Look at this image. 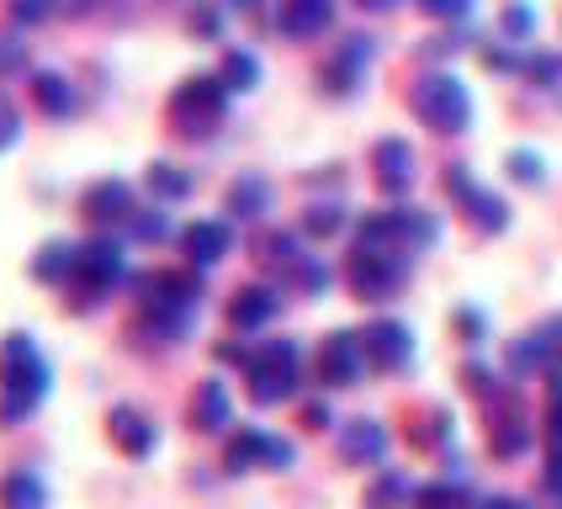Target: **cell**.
<instances>
[{
  "mask_svg": "<svg viewBox=\"0 0 562 509\" xmlns=\"http://www.w3.org/2000/svg\"><path fill=\"white\" fill-rule=\"evenodd\" d=\"M48 361H43V350L32 346V335H5L0 340V425L11 430V425H22L43 398H48Z\"/></svg>",
  "mask_w": 562,
  "mask_h": 509,
  "instance_id": "1",
  "label": "cell"
},
{
  "mask_svg": "<svg viewBox=\"0 0 562 509\" xmlns=\"http://www.w3.org/2000/svg\"><path fill=\"white\" fill-rule=\"evenodd\" d=\"M408 106H414L419 123L436 127V133H468V123H472V95L451 69L419 75L414 91H408Z\"/></svg>",
  "mask_w": 562,
  "mask_h": 509,
  "instance_id": "2",
  "label": "cell"
},
{
  "mask_svg": "<svg viewBox=\"0 0 562 509\" xmlns=\"http://www.w3.org/2000/svg\"><path fill=\"white\" fill-rule=\"evenodd\" d=\"M223 112H228V86L218 75H191L170 95V127L181 138H207L223 123Z\"/></svg>",
  "mask_w": 562,
  "mask_h": 509,
  "instance_id": "3",
  "label": "cell"
},
{
  "mask_svg": "<svg viewBox=\"0 0 562 509\" xmlns=\"http://www.w3.org/2000/svg\"><path fill=\"white\" fill-rule=\"evenodd\" d=\"M245 377H250L255 404H281V398H292V393H297V346H292V340H266L260 350H250Z\"/></svg>",
  "mask_w": 562,
  "mask_h": 509,
  "instance_id": "4",
  "label": "cell"
},
{
  "mask_svg": "<svg viewBox=\"0 0 562 509\" xmlns=\"http://www.w3.org/2000/svg\"><path fill=\"white\" fill-rule=\"evenodd\" d=\"M123 250L112 245V239H91V245H75V265H69V282L80 292V303H95L101 292H112V286L123 282Z\"/></svg>",
  "mask_w": 562,
  "mask_h": 509,
  "instance_id": "5",
  "label": "cell"
},
{
  "mask_svg": "<svg viewBox=\"0 0 562 509\" xmlns=\"http://www.w3.org/2000/svg\"><path fill=\"white\" fill-rule=\"evenodd\" d=\"M345 282L361 303H387L398 286L408 282V255H376V250H356L345 265Z\"/></svg>",
  "mask_w": 562,
  "mask_h": 509,
  "instance_id": "6",
  "label": "cell"
},
{
  "mask_svg": "<svg viewBox=\"0 0 562 509\" xmlns=\"http://www.w3.org/2000/svg\"><path fill=\"white\" fill-rule=\"evenodd\" d=\"M367 350H361V335H350V329H340V335H329L324 346H318V382L324 387H356V382L367 377Z\"/></svg>",
  "mask_w": 562,
  "mask_h": 509,
  "instance_id": "7",
  "label": "cell"
},
{
  "mask_svg": "<svg viewBox=\"0 0 562 509\" xmlns=\"http://www.w3.org/2000/svg\"><path fill=\"white\" fill-rule=\"evenodd\" d=\"M361 350H367V361H372L376 372H398L408 366V355H414V335H408V324L398 318H376L361 329Z\"/></svg>",
  "mask_w": 562,
  "mask_h": 509,
  "instance_id": "8",
  "label": "cell"
},
{
  "mask_svg": "<svg viewBox=\"0 0 562 509\" xmlns=\"http://www.w3.org/2000/svg\"><path fill=\"white\" fill-rule=\"evenodd\" d=\"M80 213H86V223H95V228H106V223H133V186L117 181V176L91 181L86 196H80Z\"/></svg>",
  "mask_w": 562,
  "mask_h": 509,
  "instance_id": "9",
  "label": "cell"
},
{
  "mask_svg": "<svg viewBox=\"0 0 562 509\" xmlns=\"http://www.w3.org/2000/svg\"><path fill=\"white\" fill-rule=\"evenodd\" d=\"M367 64H372V37H367V32H350L340 48H335V59L324 64V86H329L335 95H350L356 86H361Z\"/></svg>",
  "mask_w": 562,
  "mask_h": 509,
  "instance_id": "10",
  "label": "cell"
},
{
  "mask_svg": "<svg viewBox=\"0 0 562 509\" xmlns=\"http://www.w3.org/2000/svg\"><path fill=\"white\" fill-rule=\"evenodd\" d=\"M372 170H376V186L387 196H404L414 186V149H408V138H376Z\"/></svg>",
  "mask_w": 562,
  "mask_h": 509,
  "instance_id": "11",
  "label": "cell"
},
{
  "mask_svg": "<svg viewBox=\"0 0 562 509\" xmlns=\"http://www.w3.org/2000/svg\"><path fill=\"white\" fill-rule=\"evenodd\" d=\"M106 436H112V445H117L123 456H133V462L155 451V425H149L138 409H127V404H117V409H112V419H106Z\"/></svg>",
  "mask_w": 562,
  "mask_h": 509,
  "instance_id": "12",
  "label": "cell"
},
{
  "mask_svg": "<svg viewBox=\"0 0 562 509\" xmlns=\"http://www.w3.org/2000/svg\"><path fill=\"white\" fill-rule=\"evenodd\" d=\"M382 451H387V430L376 419H350L340 430V456L350 467H372L382 462Z\"/></svg>",
  "mask_w": 562,
  "mask_h": 509,
  "instance_id": "13",
  "label": "cell"
},
{
  "mask_svg": "<svg viewBox=\"0 0 562 509\" xmlns=\"http://www.w3.org/2000/svg\"><path fill=\"white\" fill-rule=\"evenodd\" d=\"M234 419V404H228V387L218 377L196 382V393H191V425L202 430V436H218L223 425Z\"/></svg>",
  "mask_w": 562,
  "mask_h": 509,
  "instance_id": "14",
  "label": "cell"
},
{
  "mask_svg": "<svg viewBox=\"0 0 562 509\" xmlns=\"http://www.w3.org/2000/svg\"><path fill=\"white\" fill-rule=\"evenodd\" d=\"M329 16H335V0H281L277 27L286 37H318L329 27Z\"/></svg>",
  "mask_w": 562,
  "mask_h": 509,
  "instance_id": "15",
  "label": "cell"
},
{
  "mask_svg": "<svg viewBox=\"0 0 562 509\" xmlns=\"http://www.w3.org/2000/svg\"><path fill=\"white\" fill-rule=\"evenodd\" d=\"M277 308H281V297L271 286H239L234 303H228V324L234 329H266L277 318Z\"/></svg>",
  "mask_w": 562,
  "mask_h": 509,
  "instance_id": "16",
  "label": "cell"
},
{
  "mask_svg": "<svg viewBox=\"0 0 562 509\" xmlns=\"http://www.w3.org/2000/svg\"><path fill=\"white\" fill-rule=\"evenodd\" d=\"M234 245V234H228V223H191L187 234H181V250H187L191 265H218L223 255Z\"/></svg>",
  "mask_w": 562,
  "mask_h": 509,
  "instance_id": "17",
  "label": "cell"
},
{
  "mask_svg": "<svg viewBox=\"0 0 562 509\" xmlns=\"http://www.w3.org/2000/svg\"><path fill=\"white\" fill-rule=\"evenodd\" d=\"M27 95L43 117H69V112H75V86H69L64 75H54V69H37L27 80Z\"/></svg>",
  "mask_w": 562,
  "mask_h": 509,
  "instance_id": "18",
  "label": "cell"
},
{
  "mask_svg": "<svg viewBox=\"0 0 562 509\" xmlns=\"http://www.w3.org/2000/svg\"><path fill=\"white\" fill-rule=\"evenodd\" d=\"M526 445H531V419H526L520 409H499V414H494V425H488V451L509 462V456H520Z\"/></svg>",
  "mask_w": 562,
  "mask_h": 509,
  "instance_id": "19",
  "label": "cell"
},
{
  "mask_svg": "<svg viewBox=\"0 0 562 509\" xmlns=\"http://www.w3.org/2000/svg\"><path fill=\"white\" fill-rule=\"evenodd\" d=\"M457 202L468 207V223L477 228V234H504V228H509V207H504V196H494V191L468 186Z\"/></svg>",
  "mask_w": 562,
  "mask_h": 509,
  "instance_id": "20",
  "label": "cell"
},
{
  "mask_svg": "<svg viewBox=\"0 0 562 509\" xmlns=\"http://www.w3.org/2000/svg\"><path fill=\"white\" fill-rule=\"evenodd\" d=\"M0 509H48V483L27 467L0 477Z\"/></svg>",
  "mask_w": 562,
  "mask_h": 509,
  "instance_id": "21",
  "label": "cell"
},
{
  "mask_svg": "<svg viewBox=\"0 0 562 509\" xmlns=\"http://www.w3.org/2000/svg\"><path fill=\"white\" fill-rule=\"evenodd\" d=\"M266 207H271V181L266 176H239L228 186V213L234 218H260Z\"/></svg>",
  "mask_w": 562,
  "mask_h": 509,
  "instance_id": "22",
  "label": "cell"
},
{
  "mask_svg": "<svg viewBox=\"0 0 562 509\" xmlns=\"http://www.w3.org/2000/svg\"><path fill=\"white\" fill-rule=\"evenodd\" d=\"M255 250H260V265L281 271L286 282H292V271H297V265L308 260V255H303V245H297V234H266V239H260Z\"/></svg>",
  "mask_w": 562,
  "mask_h": 509,
  "instance_id": "23",
  "label": "cell"
},
{
  "mask_svg": "<svg viewBox=\"0 0 562 509\" xmlns=\"http://www.w3.org/2000/svg\"><path fill=\"white\" fill-rule=\"evenodd\" d=\"M266 445H271V436L266 430H239L234 441H228V473H250V467H266Z\"/></svg>",
  "mask_w": 562,
  "mask_h": 509,
  "instance_id": "24",
  "label": "cell"
},
{
  "mask_svg": "<svg viewBox=\"0 0 562 509\" xmlns=\"http://www.w3.org/2000/svg\"><path fill=\"white\" fill-rule=\"evenodd\" d=\"M218 80L228 91H255L260 86V59H255L250 48H228L218 64Z\"/></svg>",
  "mask_w": 562,
  "mask_h": 509,
  "instance_id": "25",
  "label": "cell"
},
{
  "mask_svg": "<svg viewBox=\"0 0 562 509\" xmlns=\"http://www.w3.org/2000/svg\"><path fill=\"white\" fill-rule=\"evenodd\" d=\"M69 265H75V245H59V239H48L43 250L32 255V276L37 282H69Z\"/></svg>",
  "mask_w": 562,
  "mask_h": 509,
  "instance_id": "26",
  "label": "cell"
},
{
  "mask_svg": "<svg viewBox=\"0 0 562 509\" xmlns=\"http://www.w3.org/2000/svg\"><path fill=\"white\" fill-rule=\"evenodd\" d=\"M414 499V488H408V477L404 473H382L367 488V509H398V505H408Z\"/></svg>",
  "mask_w": 562,
  "mask_h": 509,
  "instance_id": "27",
  "label": "cell"
},
{
  "mask_svg": "<svg viewBox=\"0 0 562 509\" xmlns=\"http://www.w3.org/2000/svg\"><path fill=\"white\" fill-rule=\"evenodd\" d=\"M149 191L155 196H165V202H181V196H191V176L181 170V165H149Z\"/></svg>",
  "mask_w": 562,
  "mask_h": 509,
  "instance_id": "28",
  "label": "cell"
},
{
  "mask_svg": "<svg viewBox=\"0 0 562 509\" xmlns=\"http://www.w3.org/2000/svg\"><path fill=\"white\" fill-rule=\"evenodd\" d=\"M303 228H308L313 239H329V234L345 228V207L340 202H313L308 213H303Z\"/></svg>",
  "mask_w": 562,
  "mask_h": 509,
  "instance_id": "29",
  "label": "cell"
},
{
  "mask_svg": "<svg viewBox=\"0 0 562 509\" xmlns=\"http://www.w3.org/2000/svg\"><path fill=\"white\" fill-rule=\"evenodd\" d=\"M504 170H509V181H520V186H541V181H547V165H541V155H531V149H509Z\"/></svg>",
  "mask_w": 562,
  "mask_h": 509,
  "instance_id": "30",
  "label": "cell"
},
{
  "mask_svg": "<svg viewBox=\"0 0 562 509\" xmlns=\"http://www.w3.org/2000/svg\"><path fill=\"white\" fill-rule=\"evenodd\" d=\"M414 509H468V494L457 483H430L414 494Z\"/></svg>",
  "mask_w": 562,
  "mask_h": 509,
  "instance_id": "31",
  "label": "cell"
},
{
  "mask_svg": "<svg viewBox=\"0 0 562 509\" xmlns=\"http://www.w3.org/2000/svg\"><path fill=\"white\" fill-rule=\"evenodd\" d=\"M292 286H303V292H324V286H329V265L308 255V260H303V265L292 271Z\"/></svg>",
  "mask_w": 562,
  "mask_h": 509,
  "instance_id": "32",
  "label": "cell"
},
{
  "mask_svg": "<svg viewBox=\"0 0 562 509\" xmlns=\"http://www.w3.org/2000/svg\"><path fill=\"white\" fill-rule=\"evenodd\" d=\"M16 138H22V112H16L11 95H0V155H5Z\"/></svg>",
  "mask_w": 562,
  "mask_h": 509,
  "instance_id": "33",
  "label": "cell"
},
{
  "mask_svg": "<svg viewBox=\"0 0 562 509\" xmlns=\"http://www.w3.org/2000/svg\"><path fill=\"white\" fill-rule=\"evenodd\" d=\"M16 69H27V43L0 32V75H16Z\"/></svg>",
  "mask_w": 562,
  "mask_h": 509,
  "instance_id": "34",
  "label": "cell"
},
{
  "mask_svg": "<svg viewBox=\"0 0 562 509\" xmlns=\"http://www.w3.org/2000/svg\"><path fill=\"white\" fill-rule=\"evenodd\" d=\"M499 22H504V32H509V37H526V32L536 27V11H531V5H520V0H515V5H504V16H499Z\"/></svg>",
  "mask_w": 562,
  "mask_h": 509,
  "instance_id": "35",
  "label": "cell"
},
{
  "mask_svg": "<svg viewBox=\"0 0 562 509\" xmlns=\"http://www.w3.org/2000/svg\"><path fill=\"white\" fill-rule=\"evenodd\" d=\"M133 234L155 245V239H165V234H170V218H165V213H133Z\"/></svg>",
  "mask_w": 562,
  "mask_h": 509,
  "instance_id": "36",
  "label": "cell"
},
{
  "mask_svg": "<svg viewBox=\"0 0 562 509\" xmlns=\"http://www.w3.org/2000/svg\"><path fill=\"white\" fill-rule=\"evenodd\" d=\"M11 16L16 22H48L54 16V0H11Z\"/></svg>",
  "mask_w": 562,
  "mask_h": 509,
  "instance_id": "37",
  "label": "cell"
},
{
  "mask_svg": "<svg viewBox=\"0 0 562 509\" xmlns=\"http://www.w3.org/2000/svg\"><path fill=\"white\" fill-rule=\"evenodd\" d=\"M430 16H440V22H457V16H468L472 11V0H419Z\"/></svg>",
  "mask_w": 562,
  "mask_h": 509,
  "instance_id": "38",
  "label": "cell"
},
{
  "mask_svg": "<svg viewBox=\"0 0 562 509\" xmlns=\"http://www.w3.org/2000/svg\"><path fill=\"white\" fill-rule=\"evenodd\" d=\"M292 456H297V451H292V441L271 436V445H266V467H271V473H286V467H292Z\"/></svg>",
  "mask_w": 562,
  "mask_h": 509,
  "instance_id": "39",
  "label": "cell"
},
{
  "mask_svg": "<svg viewBox=\"0 0 562 509\" xmlns=\"http://www.w3.org/2000/svg\"><path fill=\"white\" fill-rule=\"evenodd\" d=\"M462 382H468V393H483V398H494V377H488L483 366H468V372H462Z\"/></svg>",
  "mask_w": 562,
  "mask_h": 509,
  "instance_id": "40",
  "label": "cell"
},
{
  "mask_svg": "<svg viewBox=\"0 0 562 509\" xmlns=\"http://www.w3.org/2000/svg\"><path fill=\"white\" fill-rule=\"evenodd\" d=\"M303 425H308V430H324V425H329V404H308V409H303Z\"/></svg>",
  "mask_w": 562,
  "mask_h": 509,
  "instance_id": "41",
  "label": "cell"
},
{
  "mask_svg": "<svg viewBox=\"0 0 562 509\" xmlns=\"http://www.w3.org/2000/svg\"><path fill=\"white\" fill-rule=\"evenodd\" d=\"M477 509H531L526 499H509V494H494V499H483Z\"/></svg>",
  "mask_w": 562,
  "mask_h": 509,
  "instance_id": "42",
  "label": "cell"
},
{
  "mask_svg": "<svg viewBox=\"0 0 562 509\" xmlns=\"http://www.w3.org/2000/svg\"><path fill=\"white\" fill-rule=\"evenodd\" d=\"M457 324H462V335H468V340H477V335H483V318H477V314H457Z\"/></svg>",
  "mask_w": 562,
  "mask_h": 509,
  "instance_id": "43",
  "label": "cell"
},
{
  "mask_svg": "<svg viewBox=\"0 0 562 509\" xmlns=\"http://www.w3.org/2000/svg\"><path fill=\"white\" fill-rule=\"evenodd\" d=\"M547 91H552V95L562 101V59H558V69H552V80H547Z\"/></svg>",
  "mask_w": 562,
  "mask_h": 509,
  "instance_id": "44",
  "label": "cell"
},
{
  "mask_svg": "<svg viewBox=\"0 0 562 509\" xmlns=\"http://www.w3.org/2000/svg\"><path fill=\"white\" fill-rule=\"evenodd\" d=\"M356 5H367V11H393L398 0H356Z\"/></svg>",
  "mask_w": 562,
  "mask_h": 509,
  "instance_id": "45",
  "label": "cell"
},
{
  "mask_svg": "<svg viewBox=\"0 0 562 509\" xmlns=\"http://www.w3.org/2000/svg\"><path fill=\"white\" fill-rule=\"evenodd\" d=\"M239 5H255V0H239Z\"/></svg>",
  "mask_w": 562,
  "mask_h": 509,
  "instance_id": "46",
  "label": "cell"
}]
</instances>
